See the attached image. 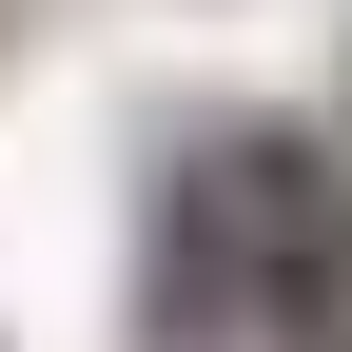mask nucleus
Here are the masks:
<instances>
[{"label":"nucleus","mask_w":352,"mask_h":352,"mask_svg":"<svg viewBox=\"0 0 352 352\" xmlns=\"http://www.w3.org/2000/svg\"><path fill=\"white\" fill-rule=\"evenodd\" d=\"M215 176H235L254 333H274V352H352V157L294 138V118H235V138H215Z\"/></svg>","instance_id":"1"},{"label":"nucleus","mask_w":352,"mask_h":352,"mask_svg":"<svg viewBox=\"0 0 352 352\" xmlns=\"http://www.w3.org/2000/svg\"><path fill=\"white\" fill-rule=\"evenodd\" d=\"M138 333L157 352H235L254 333V254H235V176H176V215H157V274H138Z\"/></svg>","instance_id":"2"}]
</instances>
